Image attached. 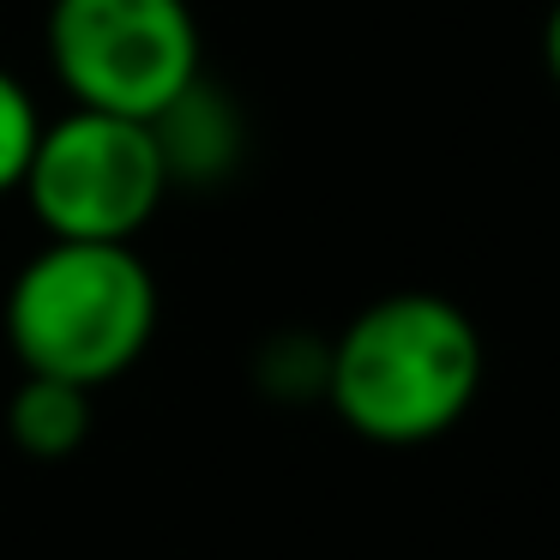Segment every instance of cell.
Segmentation results:
<instances>
[{
  "instance_id": "cell-1",
  "label": "cell",
  "mask_w": 560,
  "mask_h": 560,
  "mask_svg": "<svg viewBox=\"0 0 560 560\" xmlns=\"http://www.w3.org/2000/svg\"><path fill=\"white\" fill-rule=\"evenodd\" d=\"M488 343L452 295L392 290L331 338L326 404L368 446H428L476 410Z\"/></svg>"
},
{
  "instance_id": "cell-2",
  "label": "cell",
  "mask_w": 560,
  "mask_h": 560,
  "mask_svg": "<svg viewBox=\"0 0 560 560\" xmlns=\"http://www.w3.org/2000/svg\"><path fill=\"white\" fill-rule=\"evenodd\" d=\"M0 326L25 374L97 392L158 338V278L133 242H49L7 283Z\"/></svg>"
},
{
  "instance_id": "cell-3",
  "label": "cell",
  "mask_w": 560,
  "mask_h": 560,
  "mask_svg": "<svg viewBox=\"0 0 560 560\" xmlns=\"http://www.w3.org/2000/svg\"><path fill=\"white\" fill-rule=\"evenodd\" d=\"M49 55L73 109L151 121L206 73V37L187 0H49Z\"/></svg>"
},
{
  "instance_id": "cell-4",
  "label": "cell",
  "mask_w": 560,
  "mask_h": 560,
  "mask_svg": "<svg viewBox=\"0 0 560 560\" xmlns=\"http://www.w3.org/2000/svg\"><path fill=\"white\" fill-rule=\"evenodd\" d=\"M19 194L49 242H133L170 199V175L145 121L67 109L43 121Z\"/></svg>"
},
{
  "instance_id": "cell-5",
  "label": "cell",
  "mask_w": 560,
  "mask_h": 560,
  "mask_svg": "<svg viewBox=\"0 0 560 560\" xmlns=\"http://www.w3.org/2000/svg\"><path fill=\"white\" fill-rule=\"evenodd\" d=\"M151 139L170 187H223L247 163V115L218 79L199 73L187 91H175L158 115H151Z\"/></svg>"
},
{
  "instance_id": "cell-6",
  "label": "cell",
  "mask_w": 560,
  "mask_h": 560,
  "mask_svg": "<svg viewBox=\"0 0 560 560\" xmlns=\"http://www.w3.org/2000/svg\"><path fill=\"white\" fill-rule=\"evenodd\" d=\"M7 440L37 464H61L91 440V392L73 380L25 374L7 398Z\"/></svg>"
},
{
  "instance_id": "cell-7",
  "label": "cell",
  "mask_w": 560,
  "mask_h": 560,
  "mask_svg": "<svg viewBox=\"0 0 560 560\" xmlns=\"http://www.w3.org/2000/svg\"><path fill=\"white\" fill-rule=\"evenodd\" d=\"M326 374H331V338L319 331H271L254 350V386L271 404H326Z\"/></svg>"
},
{
  "instance_id": "cell-8",
  "label": "cell",
  "mask_w": 560,
  "mask_h": 560,
  "mask_svg": "<svg viewBox=\"0 0 560 560\" xmlns=\"http://www.w3.org/2000/svg\"><path fill=\"white\" fill-rule=\"evenodd\" d=\"M37 133H43L37 97L19 85V73L0 67V199L19 194V182L31 170V151H37Z\"/></svg>"
},
{
  "instance_id": "cell-9",
  "label": "cell",
  "mask_w": 560,
  "mask_h": 560,
  "mask_svg": "<svg viewBox=\"0 0 560 560\" xmlns=\"http://www.w3.org/2000/svg\"><path fill=\"white\" fill-rule=\"evenodd\" d=\"M542 67H548V79H555V91H560V0L542 19Z\"/></svg>"
}]
</instances>
